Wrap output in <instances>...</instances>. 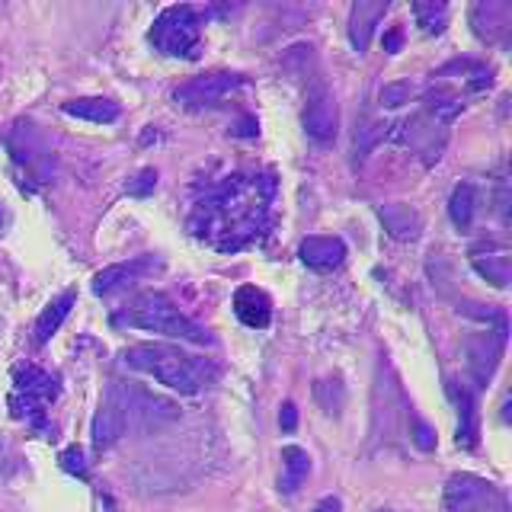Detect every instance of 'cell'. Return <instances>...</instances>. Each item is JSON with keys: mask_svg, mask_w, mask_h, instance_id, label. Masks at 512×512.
<instances>
[{"mask_svg": "<svg viewBox=\"0 0 512 512\" xmlns=\"http://www.w3.org/2000/svg\"><path fill=\"white\" fill-rule=\"evenodd\" d=\"M272 202L269 176H228V183L212 189L196 208V234L208 237L221 250L244 247L260 234Z\"/></svg>", "mask_w": 512, "mask_h": 512, "instance_id": "cell-1", "label": "cell"}, {"mask_svg": "<svg viewBox=\"0 0 512 512\" xmlns=\"http://www.w3.org/2000/svg\"><path fill=\"white\" fill-rule=\"evenodd\" d=\"M112 320H116L119 327H135V330L160 333V336H170V340L208 343V333L196 324V320H189L167 295H160V292L138 295L122 314H116Z\"/></svg>", "mask_w": 512, "mask_h": 512, "instance_id": "cell-2", "label": "cell"}, {"mask_svg": "<svg viewBox=\"0 0 512 512\" xmlns=\"http://www.w3.org/2000/svg\"><path fill=\"white\" fill-rule=\"evenodd\" d=\"M125 362L132 368H138V372L151 375L157 384H164V388H170V391L199 394L205 388L202 365L192 356H186V352L173 349V346H160V343L132 346L125 352Z\"/></svg>", "mask_w": 512, "mask_h": 512, "instance_id": "cell-3", "label": "cell"}, {"mask_svg": "<svg viewBox=\"0 0 512 512\" xmlns=\"http://www.w3.org/2000/svg\"><path fill=\"white\" fill-rule=\"evenodd\" d=\"M58 397V381L42 372L36 365H20L13 372V394H10V410L16 420H26L32 426L45 423V410L52 407Z\"/></svg>", "mask_w": 512, "mask_h": 512, "instance_id": "cell-4", "label": "cell"}, {"mask_svg": "<svg viewBox=\"0 0 512 512\" xmlns=\"http://www.w3.org/2000/svg\"><path fill=\"white\" fill-rule=\"evenodd\" d=\"M199 10L196 7H167L154 20L151 42L164 55L192 58L199 48Z\"/></svg>", "mask_w": 512, "mask_h": 512, "instance_id": "cell-5", "label": "cell"}, {"mask_svg": "<svg viewBox=\"0 0 512 512\" xmlns=\"http://www.w3.org/2000/svg\"><path fill=\"white\" fill-rule=\"evenodd\" d=\"M445 506L452 512H509V500L500 487L477 474H455L445 484Z\"/></svg>", "mask_w": 512, "mask_h": 512, "instance_id": "cell-6", "label": "cell"}, {"mask_svg": "<svg viewBox=\"0 0 512 512\" xmlns=\"http://www.w3.org/2000/svg\"><path fill=\"white\" fill-rule=\"evenodd\" d=\"M240 84H244V77H237V74H205V77H196V80H189V84H183L173 93V100L186 109L218 106L221 100H228Z\"/></svg>", "mask_w": 512, "mask_h": 512, "instance_id": "cell-7", "label": "cell"}, {"mask_svg": "<svg viewBox=\"0 0 512 512\" xmlns=\"http://www.w3.org/2000/svg\"><path fill=\"white\" fill-rule=\"evenodd\" d=\"M128 429V420H125V388L122 384H112L109 394L103 397V407L96 413L93 420V445L96 452H103L112 442H119Z\"/></svg>", "mask_w": 512, "mask_h": 512, "instance_id": "cell-8", "label": "cell"}, {"mask_svg": "<svg viewBox=\"0 0 512 512\" xmlns=\"http://www.w3.org/2000/svg\"><path fill=\"white\" fill-rule=\"evenodd\" d=\"M336 128H340L336 100L324 87H317L308 96V109H304V132H308L317 144H330L336 138Z\"/></svg>", "mask_w": 512, "mask_h": 512, "instance_id": "cell-9", "label": "cell"}, {"mask_svg": "<svg viewBox=\"0 0 512 512\" xmlns=\"http://www.w3.org/2000/svg\"><path fill=\"white\" fill-rule=\"evenodd\" d=\"M298 253H301L304 266L327 272V269H336L346 260V244L340 237H308Z\"/></svg>", "mask_w": 512, "mask_h": 512, "instance_id": "cell-10", "label": "cell"}, {"mask_svg": "<svg viewBox=\"0 0 512 512\" xmlns=\"http://www.w3.org/2000/svg\"><path fill=\"white\" fill-rule=\"evenodd\" d=\"M234 311H237V317L244 320L247 327H253V330L269 327V320H272V304H269V298H266L256 285L237 288V295H234Z\"/></svg>", "mask_w": 512, "mask_h": 512, "instance_id": "cell-11", "label": "cell"}, {"mask_svg": "<svg viewBox=\"0 0 512 512\" xmlns=\"http://www.w3.org/2000/svg\"><path fill=\"white\" fill-rule=\"evenodd\" d=\"M151 266H154V260H148V256H141V260H132V263L109 266L103 272H96L93 292L96 295H112V292H119V288H128V285H132L141 276V272H148Z\"/></svg>", "mask_w": 512, "mask_h": 512, "instance_id": "cell-12", "label": "cell"}, {"mask_svg": "<svg viewBox=\"0 0 512 512\" xmlns=\"http://www.w3.org/2000/svg\"><path fill=\"white\" fill-rule=\"evenodd\" d=\"M384 231H388L394 240H413L423 228V218L413 212L410 205H384L378 212Z\"/></svg>", "mask_w": 512, "mask_h": 512, "instance_id": "cell-13", "label": "cell"}, {"mask_svg": "<svg viewBox=\"0 0 512 512\" xmlns=\"http://www.w3.org/2000/svg\"><path fill=\"white\" fill-rule=\"evenodd\" d=\"M384 10H388V4H365V0H359V4L352 7L349 39H352V48H356V52H365L368 48V42H372V29L384 16Z\"/></svg>", "mask_w": 512, "mask_h": 512, "instance_id": "cell-14", "label": "cell"}, {"mask_svg": "<svg viewBox=\"0 0 512 512\" xmlns=\"http://www.w3.org/2000/svg\"><path fill=\"white\" fill-rule=\"evenodd\" d=\"M311 474V455L298 445H285L282 448V477H279V490L282 493H295Z\"/></svg>", "mask_w": 512, "mask_h": 512, "instance_id": "cell-15", "label": "cell"}, {"mask_svg": "<svg viewBox=\"0 0 512 512\" xmlns=\"http://www.w3.org/2000/svg\"><path fill=\"white\" fill-rule=\"evenodd\" d=\"M64 112L74 119H84L93 125H109L119 119V106L112 100H103V96H84V100H71L64 103Z\"/></svg>", "mask_w": 512, "mask_h": 512, "instance_id": "cell-16", "label": "cell"}, {"mask_svg": "<svg viewBox=\"0 0 512 512\" xmlns=\"http://www.w3.org/2000/svg\"><path fill=\"white\" fill-rule=\"evenodd\" d=\"M71 308H74V292H64L61 298H55L52 304H48L36 320V343L52 340V336L58 333V327L64 324V317L71 314Z\"/></svg>", "mask_w": 512, "mask_h": 512, "instance_id": "cell-17", "label": "cell"}, {"mask_svg": "<svg viewBox=\"0 0 512 512\" xmlns=\"http://www.w3.org/2000/svg\"><path fill=\"white\" fill-rule=\"evenodd\" d=\"M448 215H452L455 228H471L474 221V186L471 183H461L455 192H452V202H448Z\"/></svg>", "mask_w": 512, "mask_h": 512, "instance_id": "cell-18", "label": "cell"}, {"mask_svg": "<svg viewBox=\"0 0 512 512\" xmlns=\"http://www.w3.org/2000/svg\"><path fill=\"white\" fill-rule=\"evenodd\" d=\"M448 394H452L455 400H458V413H461V426H458V442H464V445H474V407H471V394L468 391H458L455 388V381L448 384Z\"/></svg>", "mask_w": 512, "mask_h": 512, "instance_id": "cell-19", "label": "cell"}, {"mask_svg": "<svg viewBox=\"0 0 512 512\" xmlns=\"http://www.w3.org/2000/svg\"><path fill=\"white\" fill-rule=\"evenodd\" d=\"M474 269L487 282H493L496 288H506V282H509V260H506V256H487V263L474 260Z\"/></svg>", "mask_w": 512, "mask_h": 512, "instance_id": "cell-20", "label": "cell"}, {"mask_svg": "<svg viewBox=\"0 0 512 512\" xmlns=\"http://www.w3.org/2000/svg\"><path fill=\"white\" fill-rule=\"evenodd\" d=\"M413 13L426 32H439L445 26V4H416Z\"/></svg>", "mask_w": 512, "mask_h": 512, "instance_id": "cell-21", "label": "cell"}, {"mask_svg": "<svg viewBox=\"0 0 512 512\" xmlns=\"http://www.w3.org/2000/svg\"><path fill=\"white\" fill-rule=\"evenodd\" d=\"M407 96H410L407 84H391V87L381 90V103L384 106H400V103H407Z\"/></svg>", "mask_w": 512, "mask_h": 512, "instance_id": "cell-22", "label": "cell"}, {"mask_svg": "<svg viewBox=\"0 0 512 512\" xmlns=\"http://www.w3.org/2000/svg\"><path fill=\"white\" fill-rule=\"evenodd\" d=\"M154 186H157V173L154 170H144L138 176V183H128V196H148Z\"/></svg>", "mask_w": 512, "mask_h": 512, "instance_id": "cell-23", "label": "cell"}, {"mask_svg": "<svg viewBox=\"0 0 512 512\" xmlns=\"http://www.w3.org/2000/svg\"><path fill=\"white\" fill-rule=\"evenodd\" d=\"M61 468H64V471H74V474H80V477L87 474L84 458H80L77 448H68V452H61Z\"/></svg>", "mask_w": 512, "mask_h": 512, "instance_id": "cell-24", "label": "cell"}, {"mask_svg": "<svg viewBox=\"0 0 512 512\" xmlns=\"http://www.w3.org/2000/svg\"><path fill=\"white\" fill-rule=\"evenodd\" d=\"M413 442L420 445V448H426V452H429V448H436V439H432V429H429L426 423H420V420L413 423Z\"/></svg>", "mask_w": 512, "mask_h": 512, "instance_id": "cell-25", "label": "cell"}, {"mask_svg": "<svg viewBox=\"0 0 512 512\" xmlns=\"http://www.w3.org/2000/svg\"><path fill=\"white\" fill-rule=\"evenodd\" d=\"M279 423H282L285 432H295V426H298V410H295V404H285V407H282Z\"/></svg>", "mask_w": 512, "mask_h": 512, "instance_id": "cell-26", "label": "cell"}, {"mask_svg": "<svg viewBox=\"0 0 512 512\" xmlns=\"http://www.w3.org/2000/svg\"><path fill=\"white\" fill-rule=\"evenodd\" d=\"M314 512H340V500H336V496H327L324 503H317Z\"/></svg>", "mask_w": 512, "mask_h": 512, "instance_id": "cell-27", "label": "cell"}, {"mask_svg": "<svg viewBox=\"0 0 512 512\" xmlns=\"http://www.w3.org/2000/svg\"><path fill=\"white\" fill-rule=\"evenodd\" d=\"M384 45H388V52H397V48H400V32H388V36H384Z\"/></svg>", "mask_w": 512, "mask_h": 512, "instance_id": "cell-28", "label": "cell"}, {"mask_svg": "<svg viewBox=\"0 0 512 512\" xmlns=\"http://www.w3.org/2000/svg\"><path fill=\"white\" fill-rule=\"evenodd\" d=\"M4 468H7V445L0 439V474H4Z\"/></svg>", "mask_w": 512, "mask_h": 512, "instance_id": "cell-29", "label": "cell"}, {"mask_svg": "<svg viewBox=\"0 0 512 512\" xmlns=\"http://www.w3.org/2000/svg\"><path fill=\"white\" fill-rule=\"evenodd\" d=\"M4 221H7V215H4V205H0V228H4Z\"/></svg>", "mask_w": 512, "mask_h": 512, "instance_id": "cell-30", "label": "cell"}, {"mask_svg": "<svg viewBox=\"0 0 512 512\" xmlns=\"http://www.w3.org/2000/svg\"><path fill=\"white\" fill-rule=\"evenodd\" d=\"M378 512H388V509H378Z\"/></svg>", "mask_w": 512, "mask_h": 512, "instance_id": "cell-31", "label": "cell"}]
</instances>
